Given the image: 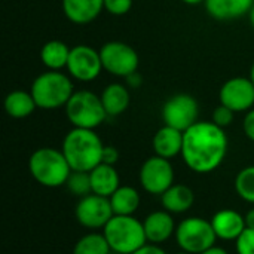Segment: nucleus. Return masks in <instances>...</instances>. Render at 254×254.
<instances>
[{
  "mask_svg": "<svg viewBox=\"0 0 254 254\" xmlns=\"http://www.w3.org/2000/svg\"><path fill=\"white\" fill-rule=\"evenodd\" d=\"M228 135L211 121H198L183 132L182 158L196 174L216 171L228 155Z\"/></svg>",
  "mask_w": 254,
  "mask_h": 254,
  "instance_id": "obj_1",
  "label": "nucleus"
},
{
  "mask_svg": "<svg viewBox=\"0 0 254 254\" xmlns=\"http://www.w3.org/2000/svg\"><path fill=\"white\" fill-rule=\"evenodd\" d=\"M104 144L95 129L73 128L63 140V153L73 171L89 173L103 161Z\"/></svg>",
  "mask_w": 254,
  "mask_h": 254,
  "instance_id": "obj_2",
  "label": "nucleus"
},
{
  "mask_svg": "<svg viewBox=\"0 0 254 254\" xmlns=\"http://www.w3.org/2000/svg\"><path fill=\"white\" fill-rule=\"evenodd\" d=\"M28 171L40 186L55 189L65 186L73 170L70 168L63 150L40 147L31 153L28 159Z\"/></svg>",
  "mask_w": 254,
  "mask_h": 254,
  "instance_id": "obj_3",
  "label": "nucleus"
},
{
  "mask_svg": "<svg viewBox=\"0 0 254 254\" xmlns=\"http://www.w3.org/2000/svg\"><path fill=\"white\" fill-rule=\"evenodd\" d=\"M37 109L42 110H55L65 107L70 97L74 92L71 79L61 71H45L39 74L30 89Z\"/></svg>",
  "mask_w": 254,
  "mask_h": 254,
  "instance_id": "obj_4",
  "label": "nucleus"
},
{
  "mask_svg": "<svg viewBox=\"0 0 254 254\" xmlns=\"http://www.w3.org/2000/svg\"><path fill=\"white\" fill-rule=\"evenodd\" d=\"M103 234L112 252L118 254H132L147 244L143 222L134 216H113Z\"/></svg>",
  "mask_w": 254,
  "mask_h": 254,
  "instance_id": "obj_5",
  "label": "nucleus"
},
{
  "mask_svg": "<svg viewBox=\"0 0 254 254\" xmlns=\"http://www.w3.org/2000/svg\"><path fill=\"white\" fill-rule=\"evenodd\" d=\"M64 109L73 128L95 129L107 119L101 97L88 89L74 91Z\"/></svg>",
  "mask_w": 254,
  "mask_h": 254,
  "instance_id": "obj_6",
  "label": "nucleus"
},
{
  "mask_svg": "<svg viewBox=\"0 0 254 254\" xmlns=\"http://www.w3.org/2000/svg\"><path fill=\"white\" fill-rule=\"evenodd\" d=\"M174 237L180 250L192 254H201L207 249L216 246L217 241L211 220L196 216L182 220L177 225Z\"/></svg>",
  "mask_w": 254,
  "mask_h": 254,
  "instance_id": "obj_7",
  "label": "nucleus"
},
{
  "mask_svg": "<svg viewBox=\"0 0 254 254\" xmlns=\"http://www.w3.org/2000/svg\"><path fill=\"white\" fill-rule=\"evenodd\" d=\"M103 68L118 77L127 79L137 71L140 60L135 49L124 42H107L100 49Z\"/></svg>",
  "mask_w": 254,
  "mask_h": 254,
  "instance_id": "obj_8",
  "label": "nucleus"
},
{
  "mask_svg": "<svg viewBox=\"0 0 254 254\" xmlns=\"http://www.w3.org/2000/svg\"><path fill=\"white\" fill-rule=\"evenodd\" d=\"M138 179L147 193L161 196L174 185V168L170 159L153 155L143 162Z\"/></svg>",
  "mask_w": 254,
  "mask_h": 254,
  "instance_id": "obj_9",
  "label": "nucleus"
},
{
  "mask_svg": "<svg viewBox=\"0 0 254 254\" xmlns=\"http://www.w3.org/2000/svg\"><path fill=\"white\" fill-rule=\"evenodd\" d=\"M199 106L198 101L189 94H176L162 107L164 124L182 132L189 129L198 122Z\"/></svg>",
  "mask_w": 254,
  "mask_h": 254,
  "instance_id": "obj_10",
  "label": "nucleus"
},
{
  "mask_svg": "<svg viewBox=\"0 0 254 254\" xmlns=\"http://www.w3.org/2000/svg\"><path fill=\"white\" fill-rule=\"evenodd\" d=\"M76 220L86 229H104V226L115 216L109 198L89 193L79 199L74 210Z\"/></svg>",
  "mask_w": 254,
  "mask_h": 254,
  "instance_id": "obj_11",
  "label": "nucleus"
},
{
  "mask_svg": "<svg viewBox=\"0 0 254 254\" xmlns=\"http://www.w3.org/2000/svg\"><path fill=\"white\" fill-rule=\"evenodd\" d=\"M65 68L73 79L80 82L95 80L101 70H104L100 51H95L88 45H76L71 48Z\"/></svg>",
  "mask_w": 254,
  "mask_h": 254,
  "instance_id": "obj_12",
  "label": "nucleus"
},
{
  "mask_svg": "<svg viewBox=\"0 0 254 254\" xmlns=\"http://www.w3.org/2000/svg\"><path fill=\"white\" fill-rule=\"evenodd\" d=\"M219 98L235 113L249 112L254 106V83L250 77H232L222 85Z\"/></svg>",
  "mask_w": 254,
  "mask_h": 254,
  "instance_id": "obj_13",
  "label": "nucleus"
},
{
  "mask_svg": "<svg viewBox=\"0 0 254 254\" xmlns=\"http://www.w3.org/2000/svg\"><path fill=\"white\" fill-rule=\"evenodd\" d=\"M144 232L147 237V243L159 246L168 241L173 235H176L177 225L173 219V214L165 210H158L146 216L143 220Z\"/></svg>",
  "mask_w": 254,
  "mask_h": 254,
  "instance_id": "obj_14",
  "label": "nucleus"
},
{
  "mask_svg": "<svg viewBox=\"0 0 254 254\" xmlns=\"http://www.w3.org/2000/svg\"><path fill=\"white\" fill-rule=\"evenodd\" d=\"M211 225L217 240L223 241H237L247 228L244 216L232 208L219 210L211 217Z\"/></svg>",
  "mask_w": 254,
  "mask_h": 254,
  "instance_id": "obj_15",
  "label": "nucleus"
},
{
  "mask_svg": "<svg viewBox=\"0 0 254 254\" xmlns=\"http://www.w3.org/2000/svg\"><path fill=\"white\" fill-rule=\"evenodd\" d=\"M104 9V0H63V12L68 21L85 25L98 18Z\"/></svg>",
  "mask_w": 254,
  "mask_h": 254,
  "instance_id": "obj_16",
  "label": "nucleus"
},
{
  "mask_svg": "<svg viewBox=\"0 0 254 254\" xmlns=\"http://www.w3.org/2000/svg\"><path fill=\"white\" fill-rule=\"evenodd\" d=\"M152 146H153L155 155L165 158V159H173V158L182 155L183 132L173 127L164 125L162 128H159L156 131Z\"/></svg>",
  "mask_w": 254,
  "mask_h": 254,
  "instance_id": "obj_17",
  "label": "nucleus"
},
{
  "mask_svg": "<svg viewBox=\"0 0 254 254\" xmlns=\"http://www.w3.org/2000/svg\"><path fill=\"white\" fill-rule=\"evenodd\" d=\"M89 177H91L92 193H95V195L110 198L121 188L119 173L115 168V165L101 162L92 171H89Z\"/></svg>",
  "mask_w": 254,
  "mask_h": 254,
  "instance_id": "obj_18",
  "label": "nucleus"
},
{
  "mask_svg": "<svg viewBox=\"0 0 254 254\" xmlns=\"http://www.w3.org/2000/svg\"><path fill=\"white\" fill-rule=\"evenodd\" d=\"M204 4L211 18L229 21L249 15L254 0H205Z\"/></svg>",
  "mask_w": 254,
  "mask_h": 254,
  "instance_id": "obj_19",
  "label": "nucleus"
},
{
  "mask_svg": "<svg viewBox=\"0 0 254 254\" xmlns=\"http://www.w3.org/2000/svg\"><path fill=\"white\" fill-rule=\"evenodd\" d=\"M195 202L193 190L186 185H173L161 195L162 208L171 214H183L190 210Z\"/></svg>",
  "mask_w": 254,
  "mask_h": 254,
  "instance_id": "obj_20",
  "label": "nucleus"
},
{
  "mask_svg": "<svg viewBox=\"0 0 254 254\" xmlns=\"http://www.w3.org/2000/svg\"><path fill=\"white\" fill-rule=\"evenodd\" d=\"M101 103L106 109L107 116L122 115L131 103V95L127 86L122 83H110L101 92Z\"/></svg>",
  "mask_w": 254,
  "mask_h": 254,
  "instance_id": "obj_21",
  "label": "nucleus"
},
{
  "mask_svg": "<svg viewBox=\"0 0 254 254\" xmlns=\"http://www.w3.org/2000/svg\"><path fill=\"white\" fill-rule=\"evenodd\" d=\"M71 48L61 40H49L40 49V60L48 70L60 71L67 67Z\"/></svg>",
  "mask_w": 254,
  "mask_h": 254,
  "instance_id": "obj_22",
  "label": "nucleus"
},
{
  "mask_svg": "<svg viewBox=\"0 0 254 254\" xmlns=\"http://www.w3.org/2000/svg\"><path fill=\"white\" fill-rule=\"evenodd\" d=\"M37 109L31 92L27 91H12L4 98V110L13 119H25Z\"/></svg>",
  "mask_w": 254,
  "mask_h": 254,
  "instance_id": "obj_23",
  "label": "nucleus"
},
{
  "mask_svg": "<svg viewBox=\"0 0 254 254\" xmlns=\"http://www.w3.org/2000/svg\"><path fill=\"white\" fill-rule=\"evenodd\" d=\"M109 199L115 216H134L141 202L138 190L131 186H121Z\"/></svg>",
  "mask_w": 254,
  "mask_h": 254,
  "instance_id": "obj_24",
  "label": "nucleus"
},
{
  "mask_svg": "<svg viewBox=\"0 0 254 254\" xmlns=\"http://www.w3.org/2000/svg\"><path fill=\"white\" fill-rule=\"evenodd\" d=\"M112 249L104 234H86L73 247V254H110Z\"/></svg>",
  "mask_w": 254,
  "mask_h": 254,
  "instance_id": "obj_25",
  "label": "nucleus"
},
{
  "mask_svg": "<svg viewBox=\"0 0 254 254\" xmlns=\"http://www.w3.org/2000/svg\"><path fill=\"white\" fill-rule=\"evenodd\" d=\"M235 190L243 201L254 205V165L243 168L237 174Z\"/></svg>",
  "mask_w": 254,
  "mask_h": 254,
  "instance_id": "obj_26",
  "label": "nucleus"
},
{
  "mask_svg": "<svg viewBox=\"0 0 254 254\" xmlns=\"http://www.w3.org/2000/svg\"><path fill=\"white\" fill-rule=\"evenodd\" d=\"M68 192H71L73 195L83 198L89 193H92V188H91V177L89 173H83V171H71L67 183H65Z\"/></svg>",
  "mask_w": 254,
  "mask_h": 254,
  "instance_id": "obj_27",
  "label": "nucleus"
},
{
  "mask_svg": "<svg viewBox=\"0 0 254 254\" xmlns=\"http://www.w3.org/2000/svg\"><path fill=\"white\" fill-rule=\"evenodd\" d=\"M234 118H235V112L231 110L229 107L223 106V104H219L214 110H213V115H211V122H214L217 127L220 128H228L232 122H234Z\"/></svg>",
  "mask_w": 254,
  "mask_h": 254,
  "instance_id": "obj_28",
  "label": "nucleus"
},
{
  "mask_svg": "<svg viewBox=\"0 0 254 254\" xmlns=\"http://www.w3.org/2000/svg\"><path fill=\"white\" fill-rule=\"evenodd\" d=\"M238 254H254V229L246 228V231L235 241Z\"/></svg>",
  "mask_w": 254,
  "mask_h": 254,
  "instance_id": "obj_29",
  "label": "nucleus"
},
{
  "mask_svg": "<svg viewBox=\"0 0 254 254\" xmlns=\"http://www.w3.org/2000/svg\"><path fill=\"white\" fill-rule=\"evenodd\" d=\"M132 7V0H104V9L115 16L127 15Z\"/></svg>",
  "mask_w": 254,
  "mask_h": 254,
  "instance_id": "obj_30",
  "label": "nucleus"
},
{
  "mask_svg": "<svg viewBox=\"0 0 254 254\" xmlns=\"http://www.w3.org/2000/svg\"><path fill=\"white\" fill-rule=\"evenodd\" d=\"M243 129H244L246 137L254 143V109L246 113L244 121H243Z\"/></svg>",
  "mask_w": 254,
  "mask_h": 254,
  "instance_id": "obj_31",
  "label": "nucleus"
},
{
  "mask_svg": "<svg viewBox=\"0 0 254 254\" xmlns=\"http://www.w3.org/2000/svg\"><path fill=\"white\" fill-rule=\"evenodd\" d=\"M119 161V150L115 146H104L103 149V164H109V165H116V162Z\"/></svg>",
  "mask_w": 254,
  "mask_h": 254,
  "instance_id": "obj_32",
  "label": "nucleus"
},
{
  "mask_svg": "<svg viewBox=\"0 0 254 254\" xmlns=\"http://www.w3.org/2000/svg\"><path fill=\"white\" fill-rule=\"evenodd\" d=\"M132 254H167L165 250H162L159 246H155V244H146L143 249H140L138 252Z\"/></svg>",
  "mask_w": 254,
  "mask_h": 254,
  "instance_id": "obj_33",
  "label": "nucleus"
},
{
  "mask_svg": "<svg viewBox=\"0 0 254 254\" xmlns=\"http://www.w3.org/2000/svg\"><path fill=\"white\" fill-rule=\"evenodd\" d=\"M127 82H128V85H129V86H132V88H138V86L141 85V76L135 71V73H132L131 76H128V77H127Z\"/></svg>",
  "mask_w": 254,
  "mask_h": 254,
  "instance_id": "obj_34",
  "label": "nucleus"
},
{
  "mask_svg": "<svg viewBox=\"0 0 254 254\" xmlns=\"http://www.w3.org/2000/svg\"><path fill=\"white\" fill-rule=\"evenodd\" d=\"M244 219H246V226L250 228V229H254V208L249 210V211L246 213Z\"/></svg>",
  "mask_w": 254,
  "mask_h": 254,
  "instance_id": "obj_35",
  "label": "nucleus"
},
{
  "mask_svg": "<svg viewBox=\"0 0 254 254\" xmlns=\"http://www.w3.org/2000/svg\"><path fill=\"white\" fill-rule=\"evenodd\" d=\"M201 254H229L225 249H222V247H217V246H213V247H210V249H207L205 252H202Z\"/></svg>",
  "mask_w": 254,
  "mask_h": 254,
  "instance_id": "obj_36",
  "label": "nucleus"
},
{
  "mask_svg": "<svg viewBox=\"0 0 254 254\" xmlns=\"http://www.w3.org/2000/svg\"><path fill=\"white\" fill-rule=\"evenodd\" d=\"M183 3L186 4H190V6H195V4H199V3H204L205 0H182Z\"/></svg>",
  "mask_w": 254,
  "mask_h": 254,
  "instance_id": "obj_37",
  "label": "nucleus"
},
{
  "mask_svg": "<svg viewBox=\"0 0 254 254\" xmlns=\"http://www.w3.org/2000/svg\"><path fill=\"white\" fill-rule=\"evenodd\" d=\"M249 19H250V24H252V27L254 28V4L252 6L250 12H249Z\"/></svg>",
  "mask_w": 254,
  "mask_h": 254,
  "instance_id": "obj_38",
  "label": "nucleus"
},
{
  "mask_svg": "<svg viewBox=\"0 0 254 254\" xmlns=\"http://www.w3.org/2000/svg\"><path fill=\"white\" fill-rule=\"evenodd\" d=\"M250 79H252V82L254 83V63L252 64V68H250Z\"/></svg>",
  "mask_w": 254,
  "mask_h": 254,
  "instance_id": "obj_39",
  "label": "nucleus"
},
{
  "mask_svg": "<svg viewBox=\"0 0 254 254\" xmlns=\"http://www.w3.org/2000/svg\"><path fill=\"white\" fill-rule=\"evenodd\" d=\"M176 254H192V253H188V252H183V250H180L179 253H176Z\"/></svg>",
  "mask_w": 254,
  "mask_h": 254,
  "instance_id": "obj_40",
  "label": "nucleus"
}]
</instances>
